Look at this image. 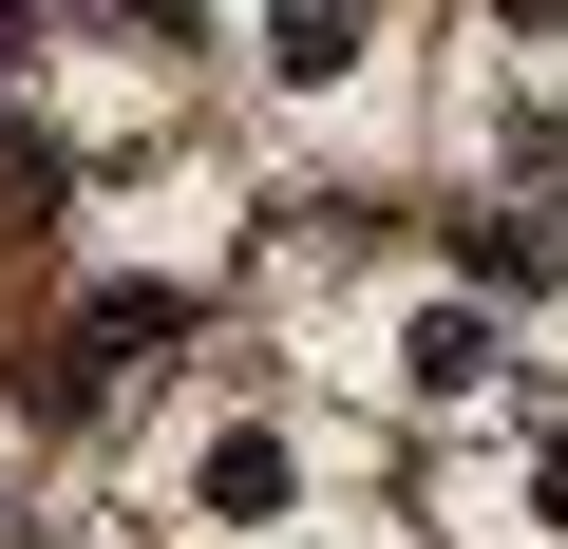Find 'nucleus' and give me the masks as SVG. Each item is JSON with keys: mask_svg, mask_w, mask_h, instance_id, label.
Segmentation results:
<instances>
[{"mask_svg": "<svg viewBox=\"0 0 568 549\" xmlns=\"http://www.w3.org/2000/svg\"><path fill=\"white\" fill-rule=\"evenodd\" d=\"M209 511L265 530V511H284V436H209Z\"/></svg>", "mask_w": 568, "mask_h": 549, "instance_id": "1", "label": "nucleus"}, {"mask_svg": "<svg viewBox=\"0 0 568 549\" xmlns=\"http://www.w3.org/2000/svg\"><path fill=\"white\" fill-rule=\"evenodd\" d=\"M493 379V323H417V398H474Z\"/></svg>", "mask_w": 568, "mask_h": 549, "instance_id": "2", "label": "nucleus"}, {"mask_svg": "<svg viewBox=\"0 0 568 549\" xmlns=\"http://www.w3.org/2000/svg\"><path fill=\"white\" fill-rule=\"evenodd\" d=\"M549 511H568V436H549Z\"/></svg>", "mask_w": 568, "mask_h": 549, "instance_id": "3", "label": "nucleus"}]
</instances>
